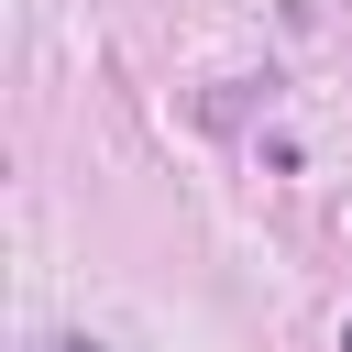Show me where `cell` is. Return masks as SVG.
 I'll return each mask as SVG.
<instances>
[{"mask_svg":"<svg viewBox=\"0 0 352 352\" xmlns=\"http://www.w3.org/2000/svg\"><path fill=\"white\" fill-rule=\"evenodd\" d=\"M33 352H110L99 330H33Z\"/></svg>","mask_w":352,"mask_h":352,"instance_id":"cell-1","label":"cell"},{"mask_svg":"<svg viewBox=\"0 0 352 352\" xmlns=\"http://www.w3.org/2000/svg\"><path fill=\"white\" fill-rule=\"evenodd\" d=\"M341 352H352V330H341Z\"/></svg>","mask_w":352,"mask_h":352,"instance_id":"cell-2","label":"cell"}]
</instances>
